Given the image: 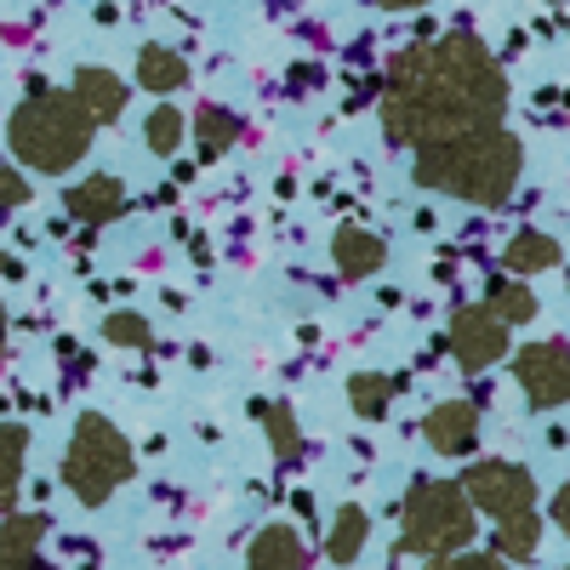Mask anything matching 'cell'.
I'll return each instance as SVG.
<instances>
[{
    "instance_id": "12",
    "label": "cell",
    "mask_w": 570,
    "mask_h": 570,
    "mask_svg": "<svg viewBox=\"0 0 570 570\" xmlns=\"http://www.w3.org/2000/svg\"><path fill=\"white\" fill-rule=\"evenodd\" d=\"M473 440H480V411H473L468 400H445L440 411H428V445H434V451L456 456Z\"/></svg>"
},
{
    "instance_id": "19",
    "label": "cell",
    "mask_w": 570,
    "mask_h": 570,
    "mask_svg": "<svg viewBox=\"0 0 570 570\" xmlns=\"http://www.w3.org/2000/svg\"><path fill=\"white\" fill-rule=\"evenodd\" d=\"M252 559H257V570H303V542L292 531H263Z\"/></svg>"
},
{
    "instance_id": "1",
    "label": "cell",
    "mask_w": 570,
    "mask_h": 570,
    "mask_svg": "<svg viewBox=\"0 0 570 570\" xmlns=\"http://www.w3.org/2000/svg\"><path fill=\"white\" fill-rule=\"evenodd\" d=\"M508 75L480 35L422 40L389 58L383 75V137L394 149H428L462 131L502 126Z\"/></svg>"
},
{
    "instance_id": "15",
    "label": "cell",
    "mask_w": 570,
    "mask_h": 570,
    "mask_svg": "<svg viewBox=\"0 0 570 570\" xmlns=\"http://www.w3.org/2000/svg\"><path fill=\"white\" fill-rule=\"evenodd\" d=\"M234 142H240V115L223 109V104H206V109L195 115V149H200V160L228 155Z\"/></svg>"
},
{
    "instance_id": "29",
    "label": "cell",
    "mask_w": 570,
    "mask_h": 570,
    "mask_svg": "<svg viewBox=\"0 0 570 570\" xmlns=\"http://www.w3.org/2000/svg\"><path fill=\"white\" fill-rule=\"evenodd\" d=\"M0 354H7V303H0Z\"/></svg>"
},
{
    "instance_id": "14",
    "label": "cell",
    "mask_w": 570,
    "mask_h": 570,
    "mask_svg": "<svg viewBox=\"0 0 570 570\" xmlns=\"http://www.w3.org/2000/svg\"><path fill=\"white\" fill-rule=\"evenodd\" d=\"M502 263H508L513 279L548 274V268H559V240H553V234H542V228H519L513 240L502 246Z\"/></svg>"
},
{
    "instance_id": "26",
    "label": "cell",
    "mask_w": 570,
    "mask_h": 570,
    "mask_svg": "<svg viewBox=\"0 0 570 570\" xmlns=\"http://www.w3.org/2000/svg\"><path fill=\"white\" fill-rule=\"evenodd\" d=\"M428 570H508V564H497V559H440Z\"/></svg>"
},
{
    "instance_id": "27",
    "label": "cell",
    "mask_w": 570,
    "mask_h": 570,
    "mask_svg": "<svg viewBox=\"0 0 570 570\" xmlns=\"http://www.w3.org/2000/svg\"><path fill=\"white\" fill-rule=\"evenodd\" d=\"M383 12H416V7H428V0H376Z\"/></svg>"
},
{
    "instance_id": "17",
    "label": "cell",
    "mask_w": 570,
    "mask_h": 570,
    "mask_svg": "<svg viewBox=\"0 0 570 570\" xmlns=\"http://www.w3.org/2000/svg\"><path fill=\"white\" fill-rule=\"evenodd\" d=\"M183 137H188V126H183V109H171V104L149 109V120H142V142H149V155L171 160V155L183 149Z\"/></svg>"
},
{
    "instance_id": "18",
    "label": "cell",
    "mask_w": 570,
    "mask_h": 570,
    "mask_svg": "<svg viewBox=\"0 0 570 570\" xmlns=\"http://www.w3.org/2000/svg\"><path fill=\"white\" fill-rule=\"evenodd\" d=\"M35 537L40 519H12L7 542H0V570H46V559H35Z\"/></svg>"
},
{
    "instance_id": "10",
    "label": "cell",
    "mask_w": 570,
    "mask_h": 570,
    "mask_svg": "<svg viewBox=\"0 0 570 570\" xmlns=\"http://www.w3.org/2000/svg\"><path fill=\"white\" fill-rule=\"evenodd\" d=\"M69 91H75V104H80L91 120H98V126H109V120L126 115V80H120L115 69H98V63H91V69L75 75Z\"/></svg>"
},
{
    "instance_id": "22",
    "label": "cell",
    "mask_w": 570,
    "mask_h": 570,
    "mask_svg": "<svg viewBox=\"0 0 570 570\" xmlns=\"http://www.w3.org/2000/svg\"><path fill=\"white\" fill-rule=\"evenodd\" d=\"M104 337L115 348H149V320H142V314H109L104 320Z\"/></svg>"
},
{
    "instance_id": "13",
    "label": "cell",
    "mask_w": 570,
    "mask_h": 570,
    "mask_svg": "<svg viewBox=\"0 0 570 570\" xmlns=\"http://www.w3.org/2000/svg\"><path fill=\"white\" fill-rule=\"evenodd\" d=\"M137 86H142V91H155V98H171V91H183V86H188V63H183V52H171V46L149 40V46L137 52Z\"/></svg>"
},
{
    "instance_id": "21",
    "label": "cell",
    "mask_w": 570,
    "mask_h": 570,
    "mask_svg": "<svg viewBox=\"0 0 570 570\" xmlns=\"http://www.w3.org/2000/svg\"><path fill=\"white\" fill-rule=\"evenodd\" d=\"M18 468H23V428H0V508L18 497Z\"/></svg>"
},
{
    "instance_id": "28",
    "label": "cell",
    "mask_w": 570,
    "mask_h": 570,
    "mask_svg": "<svg viewBox=\"0 0 570 570\" xmlns=\"http://www.w3.org/2000/svg\"><path fill=\"white\" fill-rule=\"evenodd\" d=\"M23 268H18V257H7V252H0V279H18Z\"/></svg>"
},
{
    "instance_id": "16",
    "label": "cell",
    "mask_w": 570,
    "mask_h": 570,
    "mask_svg": "<svg viewBox=\"0 0 570 570\" xmlns=\"http://www.w3.org/2000/svg\"><path fill=\"white\" fill-rule=\"evenodd\" d=\"M485 308L502 320V325H531L537 320V292L525 279H491V292H485Z\"/></svg>"
},
{
    "instance_id": "23",
    "label": "cell",
    "mask_w": 570,
    "mask_h": 570,
    "mask_svg": "<svg viewBox=\"0 0 570 570\" xmlns=\"http://www.w3.org/2000/svg\"><path fill=\"white\" fill-rule=\"evenodd\" d=\"M360 542H365V513H360V508H348V513L337 519V537H331V559L348 564V559L360 553Z\"/></svg>"
},
{
    "instance_id": "9",
    "label": "cell",
    "mask_w": 570,
    "mask_h": 570,
    "mask_svg": "<svg viewBox=\"0 0 570 570\" xmlns=\"http://www.w3.org/2000/svg\"><path fill=\"white\" fill-rule=\"evenodd\" d=\"M63 212H69L80 228H104V223L126 217V183L109 177V171H91V177H80L69 195H63Z\"/></svg>"
},
{
    "instance_id": "8",
    "label": "cell",
    "mask_w": 570,
    "mask_h": 570,
    "mask_svg": "<svg viewBox=\"0 0 570 570\" xmlns=\"http://www.w3.org/2000/svg\"><path fill=\"white\" fill-rule=\"evenodd\" d=\"M468 497L480 502V508H491L497 519H513V513H525L537 502L531 473L513 468V462H480V468L468 473Z\"/></svg>"
},
{
    "instance_id": "24",
    "label": "cell",
    "mask_w": 570,
    "mask_h": 570,
    "mask_svg": "<svg viewBox=\"0 0 570 570\" xmlns=\"http://www.w3.org/2000/svg\"><path fill=\"white\" fill-rule=\"evenodd\" d=\"M23 200H29V171H23V166H18V171L0 166V217H12Z\"/></svg>"
},
{
    "instance_id": "20",
    "label": "cell",
    "mask_w": 570,
    "mask_h": 570,
    "mask_svg": "<svg viewBox=\"0 0 570 570\" xmlns=\"http://www.w3.org/2000/svg\"><path fill=\"white\" fill-rule=\"evenodd\" d=\"M394 394H400V383H394V376H383V371H365V376H354V383H348V400H354L360 416H383Z\"/></svg>"
},
{
    "instance_id": "6",
    "label": "cell",
    "mask_w": 570,
    "mask_h": 570,
    "mask_svg": "<svg viewBox=\"0 0 570 570\" xmlns=\"http://www.w3.org/2000/svg\"><path fill=\"white\" fill-rule=\"evenodd\" d=\"M451 354L468 365V371H491L502 354H508V325L485 308V303H468L451 314V331H445Z\"/></svg>"
},
{
    "instance_id": "3",
    "label": "cell",
    "mask_w": 570,
    "mask_h": 570,
    "mask_svg": "<svg viewBox=\"0 0 570 570\" xmlns=\"http://www.w3.org/2000/svg\"><path fill=\"white\" fill-rule=\"evenodd\" d=\"M91 137L98 120L75 104V91H52L46 80H29V98L7 120V149L35 177H69L91 155Z\"/></svg>"
},
{
    "instance_id": "25",
    "label": "cell",
    "mask_w": 570,
    "mask_h": 570,
    "mask_svg": "<svg viewBox=\"0 0 570 570\" xmlns=\"http://www.w3.org/2000/svg\"><path fill=\"white\" fill-rule=\"evenodd\" d=\"M263 422H268V434H274L279 451H292V445H297V434H292V411H285V405H268Z\"/></svg>"
},
{
    "instance_id": "5",
    "label": "cell",
    "mask_w": 570,
    "mask_h": 570,
    "mask_svg": "<svg viewBox=\"0 0 570 570\" xmlns=\"http://www.w3.org/2000/svg\"><path fill=\"white\" fill-rule=\"evenodd\" d=\"M473 537V508L456 485H416L405 502V548L445 553Z\"/></svg>"
},
{
    "instance_id": "7",
    "label": "cell",
    "mask_w": 570,
    "mask_h": 570,
    "mask_svg": "<svg viewBox=\"0 0 570 570\" xmlns=\"http://www.w3.org/2000/svg\"><path fill=\"white\" fill-rule=\"evenodd\" d=\"M513 376H519V389H525L531 405L553 411L564 394H570V365H564V343L559 337H542L531 348H519L513 360Z\"/></svg>"
},
{
    "instance_id": "2",
    "label": "cell",
    "mask_w": 570,
    "mask_h": 570,
    "mask_svg": "<svg viewBox=\"0 0 570 570\" xmlns=\"http://www.w3.org/2000/svg\"><path fill=\"white\" fill-rule=\"evenodd\" d=\"M411 177L428 188V195H451V200L497 212V206L513 200L519 177H525V149H519V137L502 131V126L462 131V137H445V142L416 149Z\"/></svg>"
},
{
    "instance_id": "4",
    "label": "cell",
    "mask_w": 570,
    "mask_h": 570,
    "mask_svg": "<svg viewBox=\"0 0 570 570\" xmlns=\"http://www.w3.org/2000/svg\"><path fill=\"white\" fill-rule=\"evenodd\" d=\"M131 473V445L109 416H80L75 422V440L63 456V480L80 502H104L120 480Z\"/></svg>"
},
{
    "instance_id": "11",
    "label": "cell",
    "mask_w": 570,
    "mask_h": 570,
    "mask_svg": "<svg viewBox=\"0 0 570 570\" xmlns=\"http://www.w3.org/2000/svg\"><path fill=\"white\" fill-rule=\"evenodd\" d=\"M331 257H337V274H343V279H371L376 268L389 263V246L376 240L371 228L343 223V228H337V240H331Z\"/></svg>"
}]
</instances>
